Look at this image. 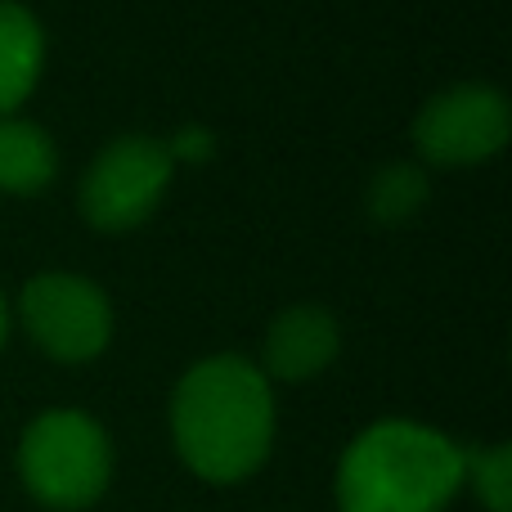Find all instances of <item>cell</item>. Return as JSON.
<instances>
[{
  "label": "cell",
  "instance_id": "1",
  "mask_svg": "<svg viewBox=\"0 0 512 512\" xmlns=\"http://www.w3.org/2000/svg\"><path fill=\"white\" fill-rule=\"evenodd\" d=\"M171 441L194 477L212 486L248 481L274 445V391L261 364L207 355L171 391Z\"/></svg>",
  "mask_w": 512,
  "mask_h": 512
},
{
  "label": "cell",
  "instance_id": "2",
  "mask_svg": "<svg viewBox=\"0 0 512 512\" xmlns=\"http://www.w3.org/2000/svg\"><path fill=\"white\" fill-rule=\"evenodd\" d=\"M468 450L414 418L369 423L337 463L342 512H445L459 495Z\"/></svg>",
  "mask_w": 512,
  "mask_h": 512
},
{
  "label": "cell",
  "instance_id": "3",
  "mask_svg": "<svg viewBox=\"0 0 512 512\" xmlns=\"http://www.w3.org/2000/svg\"><path fill=\"white\" fill-rule=\"evenodd\" d=\"M18 477L36 504L81 512L108 490L113 445L86 409H45L18 441Z\"/></svg>",
  "mask_w": 512,
  "mask_h": 512
},
{
  "label": "cell",
  "instance_id": "4",
  "mask_svg": "<svg viewBox=\"0 0 512 512\" xmlns=\"http://www.w3.org/2000/svg\"><path fill=\"white\" fill-rule=\"evenodd\" d=\"M171 176H176V158H171L167 140L122 135V140L104 144L86 167L77 185V207L104 234L135 230L158 212L162 194L171 189Z\"/></svg>",
  "mask_w": 512,
  "mask_h": 512
},
{
  "label": "cell",
  "instance_id": "5",
  "mask_svg": "<svg viewBox=\"0 0 512 512\" xmlns=\"http://www.w3.org/2000/svg\"><path fill=\"white\" fill-rule=\"evenodd\" d=\"M18 319L27 337L59 364H90L113 342V301L77 270L32 274L18 292Z\"/></svg>",
  "mask_w": 512,
  "mask_h": 512
},
{
  "label": "cell",
  "instance_id": "6",
  "mask_svg": "<svg viewBox=\"0 0 512 512\" xmlns=\"http://www.w3.org/2000/svg\"><path fill=\"white\" fill-rule=\"evenodd\" d=\"M508 99L490 81L436 90L414 117V149L427 167H477L508 144Z\"/></svg>",
  "mask_w": 512,
  "mask_h": 512
},
{
  "label": "cell",
  "instance_id": "7",
  "mask_svg": "<svg viewBox=\"0 0 512 512\" xmlns=\"http://www.w3.org/2000/svg\"><path fill=\"white\" fill-rule=\"evenodd\" d=\"M337 346H342V328H337L333 310L315 306V301H297V306H283L265 328L261 373L279 382L319 378L337 360Z\"/></svg>",
  "mask_w": 512,
  "mask_h": 512
},
{
  "label": "cell",
  "instance_id": "8",
  "mask_svg": "<svg viewBox=\"0 0 512 512\" xmlns=\"http://www.w3.org/2000/svg\"><path fill=\"white\" fill-rule=\"evenodd\" d=\"M45 68V27L18 0H0V117H14V108L36 90Z\"/></svg>",
  "mask_w": 512,
  "mask_h": 512
},
{
  "label": "cell",
  "instance_id": "9",
  "mask_svg": "<svg viewBox=\"0 0 512 512\" xmlns=\"http://www.w3.org/2000/svg\"><path fill=\"white\" fill-rule=\"evenodd\" d=\"M59 171V149L50 131L27 117H0V194H41Z\"/></svg>",
  "mask_w": 512,
  "mask_h": 512
},
{
  "label": "cell",
  "instance_id": "10",
  "mask_svg": "<svg viewBox=\"0 0 512 512\" xmlns=\"http://www.w3.org/2000/svg\"><path fill=\"white\" fill-rule=\"evenodd\" d=\"M432 198V180L418 162H387L378 176L364 189V203H369V216L382 225H405L414 221L418 212Z\"/></svg>",
  "mask_w": 512,
  "mask_h": 512
},
{
  "label": "cell",
  "instance_id": "11",
  "mask_svg": "<svg viewBox=\"0 0 512 512\" xmlns=\"http://www.w3.org/2000/svg\"><path fill=\"white\" fill-rule=\"evenodd\" d=\"M463 481H472L477 499L490 512H512V450L508 445H481L463 459Z\"/></svg>",
  "mask_w": 512,
  "mask_h": 512
},
{
  "label": "cell",
  "instance_id": "12",
  "mask_svg": "<svg viewBox=\"0 0 512 512\" xmlns=\"http://www.w3.org/2000/svg\"><path fill=\"white\" fill-rule=\"evenodd\" d=\"M167 149H171V158H189V162H203V158H212V149H216V140L203 131V126H185V131H176V140H167Z\"/></svg>",
  "mask_w": 512,
  "mask_h": 512
},
{
  "label": "cell",
  "instance_id": "13",
  "mask_svg": "<svg viewBox=\"0 0 512 512\" xmlns=\"http://www.w3.org/2000/svg\"><path fill=\"white\" fill-rule=\"evenodd\" d=\"M5 337H9V301L0 292V346H5Z\"/></svg>",
  "mask_w": 512,
  "mask_h": 512
}]
</instances>
